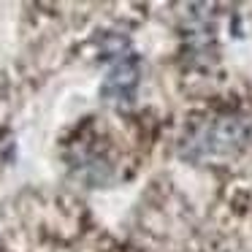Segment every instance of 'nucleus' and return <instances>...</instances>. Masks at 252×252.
Segmentation results:
<instances>
[{
  "instance_id": "1",
  "label": "nucleus",
  "mask_w": 252,
  "mask_h": 252,
  "mask_svg": "<svg viewBox=\"0 0 252 252\" xmlns=\"http://www.w3.org/2000/svg\"><path fill=\"white\" fill-rule=\"evenodd\" d=\"M198 141L206 155H228L247 141V127L241 120H220L212 127H206L198 136Z\"/></svg>"
},
{
  "instance_id": "2",
  "label": "nucleus",
  "mask_w": 252,
  "mask_h": 252,
  "mask_svg": "<svg viewBox=\"0 0 252 252\" xmlns=\"http://www.w3.org/2000/svg\"><path fill=\"white\" fill-rule=\"evenodd\" d=\"M138 84V68L136 63H120L114 71L109 73L103 84V95L106 98H114V100H127L133 95Z\"/></svg>"
}]
</instances>
